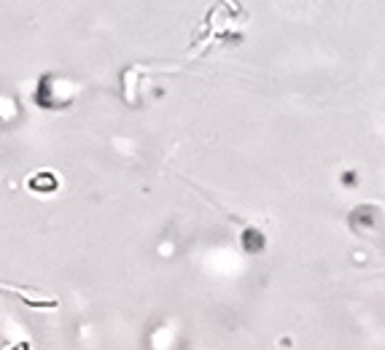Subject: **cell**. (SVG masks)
<instances>
[{"label":"cell","mask_w":385,"mask_h":350,"mask_svg":"<svg viewBox=\"0 0 385 350\" xmlns=\"http://www.w3.org/2000/svg\"><path fill=\"white\" fill-rule=\"evenodd\" d=\"M240 245H242V251L248 256H259V254H265V248H267V235L259 227H245L240 235Z\"/></svg>","instance_id":"cell-4"},{"label":"cell","mask_w":385,"mask_h":350,"mask_svg":"<svg viewBox=\"0 0 385 350\" xmlns=\"http://www.w3.org/2000/svg\"><path fill=\"white\" fill-rule=\"evenodd\" d=\"M57 186H60V181H57V175L51 170H41V173L27 178V189L36 194H51L57 192Z\"/></svg>","instance_id":"cell-5"},{"label":"cell","mask_w":385,"mask_h":350,"mask_svg":"<svg viewBox=\"0 0 385 350\" xmlns=\"http://www.w3.org/2000/svg\"><path fill=\"white\" fill-rule=\"evenodd\" d=\"M0 291H9V294H16V297H22V302L30 304V307H43V310H54V307H60V299H54V297H46V294H41V291H36V289L11 286V283H0Z\"/></svg>","instance_id":"cell-3"},{"label":"cell","mask_w":385,"mask_h":350,"mask_svg":"<svg viewBox=\"0 0 385 350\" xmlns=\"http://www.w3.org/2000/svg\"><path fill=\"white\" fill-rule=\"evenodd\" d=\"M19 119V100L11 95H0V124H14Z\"/></svg>","instance_id":"cell-6"},{"label":"cell","mask_w":385,"mask_h":350,"mask_svg":"<svg viewBox=\"0 0 385 350\" xmlns=\"http://www.w3.org/2000/svg\"><path fill=\"white\" fill-rule=\"evenodd\" d=\"M377 224H380V207L377 205H369V202L366 205H356L348 213V227L356 235H366V232L377 230Z\"/></svg>","instance_id":"cell-2"},{"label":"cell","mask_w":385,"mask_h":350,"mask_svg":"<svg viewBox=\"0 0 385 350\" xmlns=\"http://www.w3.org/2000/svg\"><path fill=\"white\" fill-rule=\"evenodd\" d=\"M78 95H81V84L76 78L62 73H43L33 92V103L43 110H65L71 108Z\"/></svg>","instance_id":"cell-1"},{"label":"cell","mask_w":385,"mask_h":350,"mask_svg":"<svg viewBox=\"0 0 385 350\" xmlns=\"http://www.w3.org/2000/svg\"><path fill=\"white\" fill-rule=\"evenodd\" d=\"M339 181H342V186L353 189V186L359 183V173H356V170H348V173H342V178H339Z\"/></svg>","instance_id":"cell-7"}]
</instances>
